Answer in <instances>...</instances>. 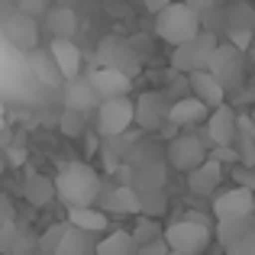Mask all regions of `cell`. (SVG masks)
I'll return each instance as SVG.
<instances>
[{"instance_id": "cell-44", "label": "cell", "mask_w": 255, "mask_h": 255, "mask_svg": "<svg viewBox=\"0 0 255 255\" xmlns=\"http://www.w3.org/2000/svg\"><path fill=\"white\" fill-rule=\"evenodd\" d=\"M0 126H6V123H3V117H0Z\"/></svg>"}, {"instance_id": "cell-20", "label": "cell", "mask_w": 255, "mask_h": 255, "mask_svg": "<svg viewBox=\"0 0 255 255\" xmlns=\"http://www.w3.org/2000/svg\"><path fill=\"white\" fill-rule=\"evenodd\" d=\"M207 113H210V107L204 104V100H197L194 94H187V97H178L174 104H168V120L178 126H197L207 120Z\"/></svg>"}, {"instance_id": "cell-12", "label": "cell", "mask_w": 255, "mask_h": 255, "mask_svg": "<svg viewBox=\"0 0 255 255\" xmlns=\"http://www.w3.org/2000/svg\"><path fill=\"white\" fill-rule=\"evenodd\" d=\"M100 207L110 217H139V191L132 184H117V187H100L97 200Z\"/></svg>"}, {"instance_id": "cell-41", "label": "cell", "mask_w": 255, "mask_h": 255, "mask_svg": "<svg viewBox=\"0 0 255 255\" xmlns=\"http://www.w3.org/2000/svg\"><path fill=\"white\" fill-rule=\"evenodd\" d=\"M168 3H171V0H142V6L152 13V16H155V13L162 10V6H168Z\"/></svg>"}, {"instance_id": "cell-13", "label": "cell", "mask_w": 255, "mask_h": 255, "mask_svg": "<svg viewBox=\"0 0 255 255\" xmlns=\"http://www.w3.org/2000/svg\"><path fill=\"white\" fill-rule=\"evenodd\" d=\"M187 174V191L197 194V197H210V194H217L220 181H223V162L213 155H207L200 165H194Z\"/></svg>"}, {"instance_id": "cell-14", "label": "cell", "mask_w": 255, "mask_h": 255, "mask_svg": "<svg viewBox=\"0 0 255 255\" xmlns=\"http://www.w3.org/2000/svg\"><path fill=\"white\" fill-rule=\"evenodd\" d=\"M204 123H207V142L233 145V139H236V110H233L226 100L220 107H210Z\"/></svg>"}, {"instance_id": "cell-38", "label": "cell", "mask_w": 255, "mask_h": 255, "mask_svg": "<svg viewBox=\"0 0 255 255\" xmlns=\"http://www.w3.org/2000/svg\"><path fill=\"white\" fill-rule=\"evenodd\" d=\"M10 220H16V207H13V200L6 194H0V226L10 223Z\"/></svg>"}, {"instance_id": "cell-3", "label": "cell", "mask_w": 255, "mask_h": 255, "mask_svg": "<svg viewBox=\"0 0 255 255\" xmlns=\"http://www.w3.org/2000/svg\"><path fill=\"white\" fill-rule=\"evenodd\" d=\"M200 32V16L184 3V0H171L168 6L155 13V36L168 45L187 42Z\"/></svg>"}, {"instance_id": "cell-26", "label": "cell", "mask_w": 255, "mask_h": 255, "mask_svg": "<svg viewBox=\"0 0 255 255\" xmlns=\"http://www.w3.org/2000/svg\"><path fill=\"white\" fill-rule=\"evenodd\" d=\"M136 239L126 230H107L100 243L94 246V255H136Z\"/></svg>"}, {"instance_id": "cell-36", "label": "cell", "mask_w": 255, "mask_h": 255, "mask_svg": "<svg viewBox=\"0 0 255 255\" xmlns=\"http://www.w3.org/2000/svg\"><path fill=\"white\" fill-rule=\"evenodd\" d=\"M16 230H19V223H16V220H10V223H3V226H0V255H6V252H10L13 239H16Z\"/></svg>"}, {"instance_id": "cell-34", "label": "cell", "mask_w": 255, "mask_h": 255, "mask_svg": "<svg viewBox=\"0 0 255 255\" xmlns=\"http://www.w3.org/2000/svg\"><path fill=\"white\" fill-rule=\"evenodd\" d=\"M49 6H52V0H19L16 10H19V13H26V16H32V19H42Z\"/></svg>"}, {"instance_id": "cell-43", "label": "cell", "mask_w": 255, "mask_h": 255, "mask_svg": "<svg viewBox=\"0 0 255 255\" xmlns=\"http://www.w3.org/2000/svg\"><path fill=\"white\" fill-rule=\"evenodd\" d=\"M249 120H252V123H255V107H252V113H249Z\"/></svg>"}, {"instance_id": "cell-10", "label": "cell", "mask_w": 255, "mask_h": 255, "mask_svg": "<svg viewBox=\"0 0 255 255\" xmlns=\"http://www.w3.org/2000/svg\"><path fill=\"white\" fill-rule=\"evenodd\" d=\"M213 217L217 220H239V217H255V191L252 187H226L213 194Z\"/></svg>"}, {"instance_id": "cell-42", "label": "cell", "mask_w": 255, "mask_h": 255, "mask_svg": "<svg viewBox=\"0 0 255 255\" xmlns=\"http://www.w3.org/2000/svg\"><path fill=\"white\" fill-rule=\"evenodd\" d=\"M10 142H13V132H10V126H0V152H3Z\"/></svg>"}, {"instance_id": "cell-9", "label": "cell", "mask_w": 255, "mask_h": 255, "mask_svg": "<svg viewBox=\"0 0 255 255\" xmlns=\"http://www.w3.org/2000/svg\"><path fill=\"white\" fill-rule=\"evenodd\" d=\"M223 29H226V39L239 49L252 42V32H255V6L249 0H230L223 6Z\"/></svg>"}, {"instance_id": "cell-40", "label": "cell", "mask_w": 255, "mask_h": 255, "mask_svg": "<svg viewBox=\"0 0 255 255\" xmlns=\"http://www.w3.org/2000/svg\"><path fill=\"white\" fill-rule=\"evenodd\" d=\"M3 152H6V155H10V165H23V162H26V149L19 152V145H13V142L6 145Z\"/></svg>"}, {"instance_id": "cell-5", "label": "cell", "mask_w": 255, "mask_h": 255, "mask_svg": "<svg viewBox=\"0 0 255 255\" xmlns=\"http://www.w3.org/2000/svg\"><path fill=\"white\" fill-rule=\"evenodd\" d=\"M132 126V100L129 94L120 97H104L94 110V132L100 139H120Z\"/></svg>"}, {"instance_id": "cell-37", "label": "cell", "mask_w": 255, "mask_h": 255, "mask_svg": "<svg viewBox=\"0 0 255 255\" xmlns=\"http://www.w3.org/2000/svg\"><path fill=\"white\" fill-rule=\"evenodd\" d=\"M233 178H236V184L255 191V168H249V165H236V168H233Z\"/></svg>"}, {"instance_id": "cell-32", "label": "cell", "mask_w": 255, "mask_h": 255, "mask_svg": "<svg viewBox=\"0 0 255 255\" xmlns=\"http://www.w3.org/2000/svg\"><path fill=\"white\" fill-rule=\"evenodd\" d=\"M223 252L226 255H255V223L243 233V236H236L233 243H226Z\"/></svg>"}, {"instance_id": "cell-15", "label": "cell", "mask_w": 255, "mask_h": 255, "mask_svg": "<svg viewBox=\"0 0 255 255\" xmlns=\"http://www.w3.org/2000/svg\"><path fill=\"white\" fill-rule=\"evenodd\" d=\"M87 81H91V87L97 91V97H120V94H129L132 91V78L123 75V71L110 68V65H97L94 71H87Z\"/></svg>"}, {"instance_id": "cell-11", "label": "cell", "mask_w": 255, "mask_h": 255, "mask_svg": "<svg viewBox=\"0 0 255 255\" xmlns=\"http://www.w3.org/2000/svg\"><path fill=\"white\" fill-rule=\"evenodd\" d=\"M168 120V100L162 91H145L132 100V123L145 132L162 129V123Z\"/></svg>"}, {"instance_id": "cell-29", "label": "cell", "mask_w": 255, "mask_h": 255, "mask_svg": "<svg viewBox=\"0 0 255 255\" xmlns=\"http://www.w3.org/2000/svg\"><path fill=\"white\" fill-rule=\"evenodd\" d=\"M36 249H39V233L29 230V226H19L16 239H13V246H10L6 255H36Z\"/></svg>"}, {"instance_id": "cell-35", "label": "cell", "mask_w": 255, "mask_h": 255, "mask_svg": "<svg viewBox=\"0 0 255 255\" xmlns=\"http://www.w3.org/2000/svg\"><path fill=\"white\" fill-rule=\"evenodd\" d=\"M168 243H165V236H155V239H149V243H142L136 249V255H168Z\"/></svg>"}, {"instance_id": "cell-28", "label": "cell", "mask_w": 255, "mask_h": 255, "mask_svg": "<svg viewBox=\"0 0 255 255\" xmlns=\"http://www.w3.org/2000/svg\"><path fill=\"white\" fill-rule=\"evenodd\" d=\"M255 223V217H239V220H217V239H220V246H226V243H233L236 236H243L246 230Z\"/></svg>"}, {"instance_id": "cell-30", "label": "cell", "mask_w": 255, "mask_h": 255, "mask_svg": "<svg viewBox=\"0 0 255 255\" xmlns=\"http://www.w3.org/2000/svg\"><path fill=\"white\" fill-rule=\"evenodd\" d=\"M65 226H68V220H65V223H52L45 233H39V249H36V255H55L58 239H62Z\"/></svg>"}, {"instance_id": "cell-2", "label": "cell", "mask_w": 255, "mask_h": 255, "mask_svg": "<svg viewBox=\"0 0 255 255\" xmlns=\"http://www.w3.org/2000/svg\"><path fill=\"white\" fill-rule=\"evenodd\" d=\"M207 71L223 84L226 97H239L246 87V55L239 45L233 42H217L210 62H207Z\"/></svg>"}, {"instance_id": "cell-24", "label": "cell", "mask_w": 255, "mask_h": 255, "mask_svg": "<svg viewBox=\"0 0 255 255\" xmlns=\"http://www.w3.org/2000/svg\"><path fill=\"white\" fill-rule=\"evenodd\" d=\"M42 19H45L49 36H65V39L78 36V13L71 6H49Z\"/></svg>"}, {"instance_id": "cell-23", "label": "cell", "mask_w": 255, "mask_h": 255, "mask_svg": "<svg viewBox=\"0 0 255 255\" xmlns=\"http://www.w3.org/2000/svg\"><path fill=\"white\" fill-rule=\"evenodd\" d=\"M94 246H97V239H94V233L81 230V226H65L62 239H58V249L55 255H94Z\"/></svg>"}, {"instance_id": "cell-27", "label": "cell", "mask_w": 255, "mask_h": 255, "mask_svg": "<svg viewBox=\"0 0 255 255\" xmlns=\"http://www.w3.org/2000/svg\"><path fill=\"white\" fill-rule=\"evenodd\" d=\"M168 213V200H165V191L162 187H145V191H139V217H165Z\"/></svg>"}, {"instance_id": "cell-22", "label": "cell", "mask_w": 255, "mask_h": 255, "mask_svg": "<svg viewBox=\"0 0 255 255\" xmlns=\"http://www.w3.org/2000/svg\"><path fill=\"white\" fill-rule=\"evenodd\" d=\"M29 68H32V75H36V81L39 84H45V87H62L65 84V78H62V71H58V65H55V58L49 55V49H29Z\"/></svg>"}, {"instance_id": "cell-7", "label": "cell", "mask_w": 255, "mask_h": 255, "mask_svg": "<svg viewBox=\"0 0 255 255\" xmlns=\"http://www.w3.org/2000/svg\"><path fill=\"white\" fill-rule=\"evenodd\" d=\"M97 65H110V68L123 71V75L136 78L139 71H142V55L136 52V45L129 42V39L123 36H104L97 42Z\"/></svg>"}, {"instance_id": "cell-31", "label": "cell", "mask_w": 255, "mask_h": 255, "mask_svg": "<svg viewBox=\"0 0 255 255\" xmlns=\"http://www.w3.org/2000/svg\"><path fill=\"white\" fill-rule=\"evenodd\" d=\"M58 129H62V136L78 139V136L84 132V113H78V110H71V107H65L62 120H58Z\"/></svg>"}, {"instance_id": "cell-45", "label": "cell", "mask_w": 255, "mask_h": 255, "mask_svg": "<svg viewBox=\"0 0 255 255\" xmlns=\"http://www.w3.org/2000/svg\"><path fill=\"white\" fill-rule=\"evenodd\" d=\"M168 255H181V252H168Z\"/></svg>"}, {"instance_id": "cell-46", "label": "cell", "mask_w": 255, "mask_h": 255, "mask_svg": "<svg viewBox=\"0 0 255 255\" xmlns=\"http://www.w3.org/2000/svg\"><path fill=\"white\" fill-rule=\"evenodd\" d=\"M0 171H3V162H0Z\"/></svg>"}, {"instance_id": "cell-1", "label": "cell", "mask_w": 255, "mask_h": 255, "mask_svg": "<svg viewBox=\"0 0 255 255\" xmlns=\"http://www.w3.org/2000/svg\"><path fill=\"white\" fill-rule=\"evenodd\" d=\"M52 181H55V197L62 200L65 207L94 204L97 194H100V187H104L100 171L94 168V165H87V162H65Z\"/></svg>"}, {"instance_id": "cell-33", "label": "cell", "mask_w": 255, "mask_h": 255, "mask_svg": "<svg viewBox=\"0 0 255 255\" xmlns=\"http://www.w3.org/2000/svg\"><path fill=\"white\" fill-rule=\"evenodd\" d=\"M132 239H136V246H142V243H149V239H155V236H162V230L155 226V220L152 217H142L136 226H132Z\"/></svg>"}, {"instance_id": "cell-17", "label": "cell", "mask_w": 255, "mask_h": 255, "mask_svg": "<svg viewBox=\"0 0 255 255\" xmlns=\"http://www.w3.org/2000/svg\"><path fill=\"white\" fill-rule=\"evenodd\" d=\"M3 32H6V39L23 52H29V49L39 45V19L26 16V13H19V10L3 19Z\"/></svg>"}, {"instance_id": "cell-8", "label": "cell", "mask_w": 255, "mask_h": 255, "mask_svg": "<svg viewBox=\"0 0 255 255\" xmlns=\"http://www.w3.org/2000/svg\"><path fill=\"white\" fill-rule=\"evenodd\" d=\"M165 155H168L171 168L191 171L194 165H200L207 155H210V149H207V142L197 136V132H174L168 139V145H165Z\"/></svg>"}, {"instance_id": "cell-19", "label": "cell", "mask_w": 255, "mask_h": 255, "mask_svg": "<svg viewBox=\"0 0 255 255\" xmlns=\"http://www.w3.org/2000/svg\"><path fill=\"white\" fill-rule=\"evenodd\" d=\"M184 81H187V91H191L197 100H204L207 107H220V104L226 100V91H223V84H220V81H217V78H213L207 68H200V71H191V75H187Z\"/></svg>"}, {"instance_id": "cell-39", "label": "cell", "mask_w": 255, "mask_h": 255, "mask_svg": "<svg viewBox=\"0 0 255 255\" xmlns=\"http://www.w3.org/2000/svg\"><path fill=\"white\" fill-rule=\"evenodd\" d=\"M184 3H187V6H191V10H194V13H197V16H200V13L213 10V6H217L220 0H184Z\"/></svg>"}, {"instance_id": "cell-16", "label": "cell", "mask_w": 255, "mask_h": 255, "mask_svg": "<svg viewBox=\"0 0 255 255\" xmlns=\"http://www.w3.org/2000/svg\"><path fill=\"white\" fill-rule=\"evenodd\" d=\"M49 55L55 58L58 71H62V78L68 81V78H78L84 71V55L81 49H78L75 39H65V36H52L49 42Z\"/></svg>"}, {"instance_id": "cell-6", "label": "cell", "mask_w": 255, "mask_h": 255, "mask_svg": "<svg viewBox=\"0 0 255 255\" xmlns=\"http://www.w3.org/2000/svg\"><path fill=\"white\" fill-rule=\"evenodd\" d=\"M217 42H220V36L213 29H200L194 39L171 45V68L178 71V75H191V71L207 68V62H210Z\"/></svg>"}, {"instance_id": "cell-4", "label": "cell", "mask_w": 255, "mask_h": 255, "mask_svg": "<svg viewBox=\"0 0 255 255\" xmlns=\"http://www.w3.org/2000/svg\"><path fill=\"white\" fill-rule=\"evenodd\" d=\"M165 243H168L171 252H181V255H204L210 249V223L204 217H184V220H174L162 230Z\"/></svg>"}, {"instance_id": "cell-25", "label": "cell", "mask_w": 255, "mask_h": 255, "mask_svg": "<svg viewBox=\"0 0 255 255\" xmlns=\"http://www.w3.org/2000/svg\"><path fill=\"white\" fill-rule=\"evenodd\" d=\"M23 197L29 200L32 207H49L55 200V181L45 178V174H26L23 178Z\"/></svg>"}, {"instance_id": "cell-18", "label": "cell", "mask_w": 255, "mask_h": 255, "mask_svg": "<svg viewBox=\"0 0 255 255\" xmlns=\"http://www.w3.org/2000/svg\"><path fill=\"white\" fill-rule=\"evenodd\" d=\"M62 97H65V107H71V110H78V113H94V110H97V104H100L97 91L91 87V81H87L84 75L68 78V81H65Z\"/></svg>"}, {"instance_id": "cell-21", "label": "cell", "mask_w": 255, "mask_h": 255, "mask_svg": "<svg viewBox=\"0 0 255 255\" xmlns=\"http://www.w3.org/2000/svg\"><path fill=\"white\" fill-rule=\"evenodd\" d=\"M68 223L81 226V230L94 233V236H104L110 230V213H104L100 207L87 204V207H68Z\"/></svg>"}]
</instances>
